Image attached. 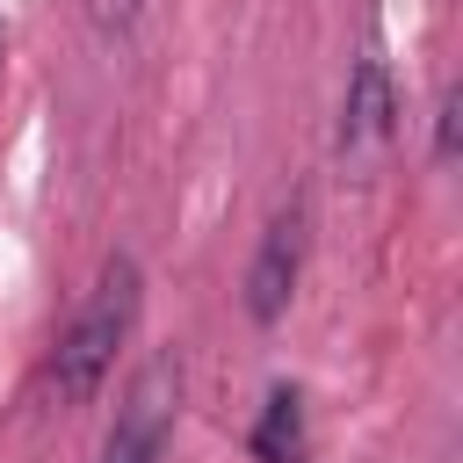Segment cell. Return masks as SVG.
I'll list each match as a JSON object with an SVG mask.
<instances>
[{"label": "cell", "mask_w": 463, "mask_h": 463, "mask_svg": "<svg viewBox=\"0 0 463 463\" xmlns=\"http://www.w3.org/2000/svg\"><path fill=\"white\" fill-rule=\"evenodd\" d=\"M137 304H145L137 260H130V253H109L101 275H94V289H87V304L72 311V326L58 333V354H51V391H58L65 405H87V398L101 391V376L116 369V347H123L130 326H137Z\"/></svg>", "instance_id": "6da1fadb"}, {"label": "cell", "mask_w": 463, "mask_h": 463, "mask_svg": "<svg viewBox=\"0 0 463 463\" xmlns=\"http://www.w3.org/2000/svg\"><path fill=\"white\" fill-rule=\"evenodd\" d=\"M174 420H181V362L174 354H152L130 376L123 405H116V427L101 441V463H159L166 441H174Z\"/></svg>", "instance_id": "7a4b0ae2"}, {"label": "cell", "mask_w": 463, "mask_h": 463, "mask_svg": "<svg viewBox=\"0 0 463 463\" xmlns=\"http://www.w3.org/2000/svg\"><path fill=\"white\" fill-rule=\"evenodd\" d=\"M391 137H398V87H391V65H383L376 51H362L354 72H347V94H340L333 152H340V166H347L354 181H369V174L383 166Z\"/></svg>", "instance_id": "3957f363"}, {"label": "cell", "mask_w": 463, "mask_h": 463, "mask_svg": "<svg viewBox=\"0 0 463 463\" xmlns=\"http://www.w3.org/2000/svg\"><path fill=\"white\" fill-rule=\"evenodd\" d=\"M297 275H304V203L289 195V203L268 217L260 246H253V268H246V318H253V326H275V318L289 311V297H297Z\"/></svg>", "instance_id": "277c9868"}, {"label": "cell", "mask_w": 463, "mask_h": 463, "mask_svg": "<svg viewBox=\"0 0 463 463\" xmlns=\"http://www.w3.org/2000/svg\"><path fill=\"white\" fill-rule=\"evenodd\" d=\"M253 463H311V434H304V398L289 383L268 391L260 420H253Z\"/></svg>", "instance_id": "5b68a950"}, {"label": "cell", "mask_w": 463, "mask_h": 463, "mask_svg": "<svg viewBox=\"0 0 463 463\" xmlns=\"http://www.w3.org/2000/svg\"><path fill=\"white\" fill-rule=\"evenodd\" d=\"M87 22H94V36H101V43H116V36H130L137 0H87Z\"/></svg>", "instance_id": "8992f818"}, {"label": "cell", "mask_w": 463, "mask_h": 463, "mask_svg": "<svg viewBox=\"0 0 463 463\" xmlns=\"http://www.w3.org/2000/svg\"><path fill=\"white\" fill-rule=\"evenodd\" d=\"M456 130H463V94L449 87V94H441V109H434V159H441V166L456 159Z\"/></svg>", "instance_id": "52a82bcc"}]
</instances>
